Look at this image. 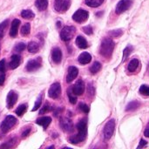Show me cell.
Instances as JSON below:
<instances>
[{"instance_id":"12","label":"cell","mask_w":149,"mask_h":149,"mask_svg":"<svg viewBox=\"0 0 149 149\" xmlns=\"http://www.w3.org/2000/svg\"><path fill=\"white\" fill-rule=\"evenodd\" d=\"M17 93L14 91H10L6 98V105L8 109H11L17 100Z\"/></svg>"},{"instance_id":"36","label":"cell","mask_w":149,"mask_h":149,"mask_svg":"<svg viewBox=\"0 0 149 149\" xmlns=\"http://www.w3.org/2000/svg\"><path fill=\"white\" fill-rule=\"evenodd\" d=\"M51 110H52V107H51L50 104H49L48 102H46V103L43 106L42 109L39 111V114H45V113H47V112H49V111H51Z\"/></svg>"},{"instance_id":"2","label":"cell","mask_w":149,"mask_h":149,"mask_svg":"<svg viewBox=\"0 0 149 149\" xmlns=\"http://www.w3.org/2000/svg\"><path fill=\"white\" fill-rule=\"evenodd\" d=\"M114 42L112 38H105L101 44H100V53L103 58H110L113 49H114Z\"/></svg>"},{"instance_id":"46","label":"cell","mask_w":149,"mask_h":149,"mask_svg":"<svg viewBox=\"0 0 149 149\" xmlns=\"http://www.w3.org/2000/svg\"><path fill=\"white\" fill-rule=\"evenodd\" d=\"M62 111V108L61 107H58V108H57V110H56V112L54 113V116H58L59 113H60V112Z\"/></svg>"},{"instance_id":"10","label":"cell","mask_w":149,"mask_h":149,"mask_svg":"<svg viewBox=\"0 0 149 149\" xmlns=\"http://www.w3.org/2000/svg\"><path fill=\"white\" fill-rule=\"evenodd\" d=\"M132 5V0H120L115 8V12L116 14H121L127 10Z\"/></svg>"},{"instance_id":"16","label":"cell","mask_w":149,"mask_h":149,"mask_svg":"<svg viewBox=\"0 0 149 149\" xmlns=\"http://www.w3.org/2000/svg\"><path fill=\"white\" fill-rule=\"evenodd\" d=\"M20 62H21V57L18 54H13L9 62V68L11 70L17 68L20 65Z\"/></svg>"},{"instance_id":"5","label":"cell","mask_w":149,"mask_h":149,"mask_svg":"<svg viewBox=\"0 0 149 149\" xmlns=\"http://www.w3.org/2000/svg\"><path fill=\"white\" fill-rule=\"evenodd\" d=\"M72 0H54V10L58 13L65 12L71 6Z\"/></svg>"},{"instance_id":"13","label":"cell","mask_w":149,"mask_h":149,"mask_svg":"<svg viewBox=\"0 0 149 149\" xmlns=\"http://www.w3.org/2000/svg\"><path fill=\"white\" fill-rule=\"evenodd\" d=\"M72 93L76 95V96H79L82 95L85 90V83L82 79H79L74 86H72Z\"/></svg>"},{"instance_id":"40","label":"cell","mask_w":149,"mask_h":149,"mask_svg":"<svg viewBox=\"0 0 149 149\" xmlns=\"http://www.w3.org/2000/svg\"><path fill=\"white\" fill-rule=\"evenodd\" d=\"M94 93H95V89H94V86H93V84L89 83V84H88V94L93 96Z\"/></svg>"},{"instance_id":"4","label":"cell","mask_w":149,"mask_h":149,"mask_svg":"<svg viewBox=\"0 0 149 149\" xmlns=\"http://www.w3.org/2000/svg\"><path fill=\"white\" fill-rule=\"evenodd\" d=\"M114 129H115V120H110L105 125L104 129H103V136H104L105 141H109L112 138Z\"/></svg>"},{"instance_id":"34","label":"cell","mask_w":149,"mask_h":149,"mask_svg":"<svg viewBox=\"0 0 149 149\" xmlns=\"http://www.w3.org/2000/svg\"><path fill=\"white\" fill-rule=\"evenodd\" d=\"M140 93L145 96H149V86L147 85H142L140 87Z\"/></svg>"},{"instance_id":"8","label":"cell","mask_w":149,"mask_h":149,"mask_svg":"<svg viewBox=\"0 0 149 149\" xmlns=\"http://www.w3.org/2000/svg\"><path fill=\"white\" fill-rule=\"evenodd\" d=\"M88 17H89L88 11H86L84 9H79L72 15V19L77 23H83L87 20Z\"/></svg>"},{"instance_id":"30","label":"cell","mask_w":149,"mask_h":149,"mask_svg":"<svg viewBox=\"0 0 149 149\" xmlns=\"http://www.w3.org/2000/svg\"><path fill=\"white\" fill-rule=\"evenodd\" d=\"M67 95H68V98H69V101H70V103H72V105L76 104V102H77V96L72 93V88H70V89H68V90H67Z\"/></svg>"},{"instance_id":"14","label":"cell","mask_w":149,"mask_h":149,"mask_svg":"<svg viewBox=\"0 0 149 149\" xmlns=\"http://www.w3.org/2000/svg\"><path fill=\"white\" fill-rule=\"evenodd\" d=\"M78 74H79V69L75 66H70L68 68V73L66 76V82L71 83L72 81H73L77 78Z\"/></svg>"},{"instance_id":"18","label":"cell","mask_w":149,"mask_h":149,"mask_svg":"<svg viewBox=\"0 0 149 149\" xmlns=\"http://www.w3.org/2000/svg\"><path fill=\"white\" fill-rule=\"evenodd\" d=\"M51 122H52V118L48 117V116H44V117L38 118L36 120V123L39 126H42L44 127V130H45L48 127V126L51 124Z\"/></svg>"},{"instance_id":"17","label":"cell","mask_w":149,"mask_h":149,"mask_svg":"<svg viewBox=\"0 0 149 149\" xmlns=\"http://www.w3.org/2000/svg\"><path fill=\"white\" fill-rule=\"evenodd\" d=\"M19 25H20V20L19 19L15 18L11 22V25H10V36L11 38H15L17 35Z\"/></svg>"},{"instance_id":"26","label":"cell","mask_w":149,"mask_h":149,"mask_svg":"<svg viewBox=\"0 0 149 149\" xmlns=\"http://www.w3.org/2000/svg\"><path fill=\"white\" fill-rule=\"evenodd\" d=\"M21 17L24 19H32L35 17V14L31 10H23L21 11Z\"/></svg>"},{"instance_id":"23","label":"cell","mask_w":149,"mask_h":149,"mask_svg":"<svg viewBox=\"0 0 149 149\" xmlns=\"http://www.w3.org/2000/svg\"><path fill=\"white\" fill-rule=\"evenodd\" d=\"M139 64H140V62H139V60H138L137 58H134V59H132V60L129 62L128 66H127L128 71H129L130 72H135V71L137 70L138 66H139Z\"/></svg>"},{"instance_id":"42","label":"cell","mask_w":149,"mask_h":149,"mask_svg":"<svg viewBox=\"0 0 149 149\" xmlns=\"http://www.w3.org/2000/svg\"><path fill=\"white\" fill-rule=\"evenodd\" d=\"M5 80V73L4 72H0V86H3Z\"/></svg>"},{"instance_id":"39","label":"cell","mask_w":149,"mask_h":149,"mask_svg":"<svg viewBox=\"0 0 149 149\" xmlns=\"http://www.w3.org/2000/svg\"><path fill=\"white\" fill-rule=\"evenodd\" d=\"M82 30H83V31H84L85 33H86L87 35H91V34H93V27H92L91 25L85 26V27H83V28H82Z\"/></svg>"},{"instance_id":"47","label":"cell","mask_w":149,"mask_h":149,"mask_svg":"<svg viewBox=\"0 0 149 149\" xmlns=\"http://www.w3.org/2000/svg\"><path fill=\"white\" fill-rule=\"evenodd\" d=\"M3 34H1V33H0V41H1V39L3 38ZM0 49H1V45H0Z\"/></svg>"},{"instance_id":"11","label":"cell","mask_w":149,"mask_h":149,"mask_svg":"<svg viewBox=\"0 0 149 149\" xmlns=\"http://www.w3.org/2000/svg\"><path fill=\"white\" fill-rule=\"evenodd\" d=\"M59 126L61 129L66 133H72L73 131V123L71 120L67 118H61Z\"/></svg>"},{"instance_id":"1","label":"cell","mask_w":149,"mask_h":149,"mask_svg":"<svg viewBox=\"0 0 149 149\" xmlns=\"http://www.w3.org/2000/svg\"><path fill=\"white\" fill-rule=\"evenodd\" d=\"M77 129L79 131L78 134L70 137L69 141L72 144H79L85 141L87 135V121L86 119H82L77 124Z\"/></svg>"},{"instance_id":"28","label":"cell","mask_w":149,"mask_h":149,"mask_svg":"<svg viewBox=\"0 0 149 149\" xmlns=\"http://www.w3.org/2000/svg\"><path fill=\"white\" fill-rule=\"evenodd\" d=\"M101 69V64L98 61H95L93 65L90 67V72L92 74H96L97 72H99Z\"/></svg>"},{"instance_id":"48","label":"cell","mask_w":149,"mask_h":149,"mask_svg":"<svg viewBox=\"0 0 149 149\" xmlns=\"http://www.w3.org/2000/svg\"><path fill=\"white\" fill-rule=\"evenodd\" d=\"M148 70H149V66H148Z\"/></svg>"},{"instance_id":"20","label":"cell","mask_w":149,"mask_h":149,"mask_svg":"<svg viewBox=\"0 0 149 149\" xmlns=\"http://www.w3.org/2000/svg\"><path fill=\"white\" fill-rule=\"evenodd\" d=\"M76 45L80 48V49H86L88 47V43L86 41V39L82 37V36H78L76 38Z\"/></svg>"},{"instance_id":"38","label":"cell","mask_w":149,"mask_h":149,"mask_svg":"<svg viewBox=\"0 0 149 149\" xmlns=\"http://www.w3.org/2000/svg\"><path fill=\"white\" fill-rule=\"evenodd\" d=\"M79 108L84 113H89V111H90V108H89V107L86 105V104H85V103H79Z\"/></svg>"},{"instance_id":"27","label":"cell","mask_w":149,"mask_h":149,"mask_svg":"<svg viewBox=\"0 0 149 149\" xmlns=\"http://www.w3.org/2000/svg\"><path fill=\"white\" fill-rule=\"evenodd\" d=\"M31 32V24L29 23H25L22 27H21V31H20V33L22 36L24 37H26L30 34Z\"/></svg>"},{"instance_id":"35","label":"cell","mask_w":149,"mask_h":149,"mask_svg":"<svg viewBox=\"0 0 149 149\" xmlns=\"http://www.w3.org/2000/svg\"><path fill=\"white\" fill-rule=\"evenodd\" d=\"M122 34H123L122 30H113L112 31H109V35L112 38H119V37L122 36Z\"/></svg>"},{"instance_id":"32","label":"cell","mask_w":149,"mask_h":149,"mask_svg":"<svg viewBox=\"0 0 149 149\" xmlns=\"http://www.w3.org/2000/svg\"><path fill=\"white\" fill-rule=\"evenodd\" d=\"M42 100H43V93H40V95L38 97V99H37V100H36V102H35V104H34V107H33V108L31 109V111L32 112H34V111H37L39 107H40V106H41V103H42Z\"/></svg>"},{"instance_id":"25","label":"cell","mask_w":149,"mask_h":149,"mask_svg":"<svg viewBox=\"0 0 149 149\" xmlns=\"http://www.w3.org/2000/svg\"><path fill=\"white\" fill-rule=\"evenodd\" d=\"M104 0H85V3L89 7H99L103 3Z\"/></svg>"},{"instance_id":"3","label":"cell","mask_w":149,"mask_h":149,"mask_svg":"<svg viewBox=\"0 0 149 149\" xmlns=\"http://www.w3.org/2000/svg\"><path fill=\"white\" fill-rule=\"evenodd\" d=\"M17 123V120L12 116V115H8L5 117V119L3 120V122L0 125V130L2 133L6 134L8 133L16 124Z\"/></svg>"},{"instance_id":"43","label":"cell","mask_w":149,"mask_h":149,"mask_svg":"<svg viewBox=\"0 0 149 149\" xmlns=\"http://www.w3.org/2000/svg\"><path fill=\"white\" fill-rule=\"evenodd\" d=\"M147 144H148V142H147L145 140L141 139V142H140V145L138 146V148H142L146 147V146H147Z\"/></svg>"},{"instance_id":"22","label":"cell","mask_w":149,"mask_h":149,"mask_svg":"<svg viewBox=\"0 0 149 149\" xmlns=\"http://www.w3.org/2000/svg\"><path fill=\"white\" fill-rule=\"evenodd\" d=\"M39 45L37 43V42H34V41H31L28 45H27V49H28V52L30 53H36L39 51Z\"/></svg>"},{"instance_id":"9","label":"cell","mask_w":149,"mask_h":149,"mask_svg":"<svg viewBox=\"0 0 149 149\" xmlns=\"http://www.w3.org/2000/svg\"><path fill=\"white\" fill-rule=\"evenodd\" d=\"M61 94V86L58 82H56V83H53L51 87L49 88V91H48V96L51 98V99H53V100H57L59 98Z\"/></svg>"},{"instance_id":"15","label":"cell","mask_w":149,"mask_h":149,"mask_svg":"<svg viewBox=\"0 0 149 149\" xmlns=\"http://www.w3.org/2000/svg\"><path fill=\"white\" fill-rule=\"evenodd\" d=\"M52 58L55 64H59L62 60V52L60 48L55 47L52 51Z\"/></svg>"},{"instance_id":"33","label":"cell","mask_w":149,"mask_h":149,"mask_svg":"<svg viewBox=\"0 0 149 149\" xmlns=\"http://www.w3.org/2000/svg\"><path fill=\"white\" fill-rule=\"evenodd\" d=\"M25 47H26V45H25V44L24 43H18V44H17L16 45H15V47H14V52H23L24 49H25Z\"/></svg>"},{"instance_id":"29","label":"cell","mask_w":149,"mask_h":149,"mask_svg":"<svg viewBox=\"0 0 149 149\" xmlns=\"http://www.w3.org/2000/svg\"><path fill=\"white\" fill-rule=\"evenodd\" d=\"M26 110H27V104H22L16 109L15 113L17 116H23V114L26 112Z\"/></svg>"},{"instance_id":"7","label":"cell","mask_w":149,"mask_h":149,"mask_svg":"<svg viewBox=\"0 0 149 149\" xmlns=\"http://www.w3.org/2000/svg\"><path fill=\"white\" fill-rule=\"evenodd\" d=\"M41 65H42V58L40 57H38V58H34V59L29 60L26 64L25 69L27 72H32L38 70L41 67Z\"/></svg>"},{"instance_id":"21","label":"cell","mask_w":149,"mask_h":149,"mask_svg":"<svg viewBox=\"0 0 149 149\" xmlns=\"http://www.w3.org/2000/svg\"><path fill=\"white\" fill-rule=\"evenodd\" d=\"M35 6L40 11L45 10L48 7V0H36Z\"/></svg>"},{"instance_id":"44","label":"cell","mask_w":149,"mask_h":149,"mask_svg":"<svg viewBox=\"0 0 149 149\" xmlns=\"http://www.w3.org/2000/svg\"><path fill=\"white\" fill-rule=\"evenodd\" d=\"M30 132H31V128H27V129H25V130L22 133V138H25V137H27V136L29 135Z\"/></svg>"},{"instance_id":"41","label":"cell","mask_w":149,"mask_h":149,"mask_svg":"<svg viewBox=\"0 0 149 149\" xmlns=\"http://www.w3.org/2000/svg\"><path fill=\"white\" fill-rule=\"evenodd\" d=\"M6 70V65H5V59L0 60V72H4Z\"/></svg>"},{"instance_id":"31","label":"cell","mask_w":149,"mask_h":149,"mask_svg":"<svg viewBox=\"0 0 149 149\" xmlns=\"http://www.w3.org/2000/svg\"><path fill=\"white\" fill-rule=\"evenodd\" d=\"M133 52V46L132 45H127L125 49H124V52H123V58H122V61H125L127 57L131 54V52Z\"/></svg>"},{"instance_id":"37","label":"cell","mask_w":149,"mask_h":149,"mask_svg":"<svg viewBox=\"0 0 149 149\" xmlns=\"http://www.w3.org/2000/svg\"><path fill=\"white\" fill-rule=\"evenodd\" d=\"M8 24H9V20H8V19L3 21V22L0 24V33H1V34H3V33H4V31H5L6 28L8 27Z\"/></svg>"},{"instance_id":"24","label":"cell","mask_w":149,"mask_h":149,"mask_svg":"<svg viewBox=\"0 0 149 149\" xmlns=\"http://www.w3.org/2000/svg\"><path fill=\"white\" fill-rule=\"evenodd\" d=\"M141 106L140 102H138L137 100H133L130 103H128V105L126 107V111L127 112H131V111H134L137 108H139Z\"/></svg>"},{"instance_id":"19","label":"cell","mask_w":149,"mask_h":149,"mask_svg":"<svg viewBox=\"0 0 149 149\" xmlns=\"http://www.w3.org/2000/svg\"><path fill=\"white\" fill-rule=\"evenodd\" d=\"M79 62L81 64V65H86V64H89L92 60V56L91 54H89L88 52H82L79 56V58H78Z\"/></svg>"},{"instance_id":"45","label":"cell","mask_w":149,"mask_h":149,"mask_svg":"<svg viewBox=\"0 0 149 149\" xmlns=\"http://www.w3.org/2000/svg\"><path fill=\"white\" fill-rule=\"evenodd\" d=\"M144 135H145L146 137L149 138V123L147 125V127H146V129H145V131H144Z\"/></svg>"},{"instance_id":"6","label":"cell","mask_w":149,"mask_h":149,"mask_svg":"<svg viewBox=\"0 0 149 149\" xmlns=\"http://www.w3.org/2000/svg\"><path fill=\"white\" fill-rule=\"evenodd\" d=\"M76 29L74 26H65L60 31V38L63 41L71 40L75 35Z\"/></svg>"}]
</instances>
